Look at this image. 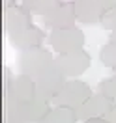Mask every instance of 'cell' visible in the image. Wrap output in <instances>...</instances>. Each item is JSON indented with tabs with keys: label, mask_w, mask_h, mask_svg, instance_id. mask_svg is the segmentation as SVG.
<instances>
[{
	"label": "cell",
	"mask_w": 116,
	"mask_h": 123,
	"mask_svg": "<svg viewBox=\"0 0 116 123\" xmlns=\"http://www.w3.org/2000/svg\"><path fill=\"white\" fill-rule=\"evenodd\" d=\"M109 41H114L116 43V30H112L110 34H109Z\"/></svg>",
	"instance_id": "cell-24"
},
{
	"label": "cell",
	"mask_w": 116,
	"mask_h": 123,
	"mask_svg": "<svg viewBox=\"0 0 116 123\" xmlns=\"http://www.w3.org/2000/svg\"><path fill=\"white\" fill-rule=\"evenodd\" d=\"M112 105H114L112 99H109L107 95L97 92V93H94L90 99H86L79 108H75V110H77L79 121H86V119H94V117H107Z\"/></svg>",
	"instance_id": "cell-7"
},
{
	"label": "cell",
	"mask_w": 116,
	"mask_h": 123,
	"mask_svg": "<svg viewBox=\"0 0 116 123\" xmlns=\"http://www.w3.org/2000/svg\"><path fill=\"white\" fill-rule=\"evenodd\" d=\"M114 75H116V69H114Z\"/></svg>",
	"instance_id": "cell-25"
},
{
	"label": "cell",
	"mask_w": 116,
	"mask_h": 123,
	"mask_svg": "<svg viewBox=\"0 0 116 123\" xmlns=\"http://www.w3.org/2000/svg\"><path fill=\"white\" fill-rule=\"evenodd\" d=\"M4 123H21L17 117H4Z\"/></svg>",
	"instance_id": "cell-23"
},
{
	"label": "cell",
	"mask_w": 116,
	"mask_h": 123,
	"mask_svg": "<svg viewBox=\"0 0 116 123\" xmlns=\"http://www.w3.org/2000/svg\"><path fill=\"white\" fill-rule=\"evenodd\" d=\"M34 80H36V97L47 101V103H53V99L56 97V93L60 92V88L66 84L68 78L58 69V65L53 63L43 73H39Z\"/></svg>",
	"instance_id": "cell-4"
},
{
	"label": "cell",
	"mask_w": 116,
	"mask_h": 123,
	"mask_svg": "<svg viewBox=\"0 0 116 123\" xmlns=\"http://www.w3.org/2000/svg\"><path fill=\"white\" fill-rule=\"evenodd\" d=\"M107 119L110 123H116V103L112 105V108L109 110V114H107Z\"/></svg>",
	"instance_id": "cell-20"
},
{
	"label": "cell",
	"mask_w": 116,
	"mask_h": 123,
	"mask_svg": "<svg viewBox=\"0 0 116 123\" xmlns=\"http://www.w3.org/2000/svg\"><path fill=\"white\" fill-rule=\"evenodd\" d=\"M51 108H53L51 103L39 99V97H34V99H30V101L19 103L13 117H17L21 123H39L49 114Z\"/></svg>",
	"instance_id": "cell-8"
},
{
	"label": "cell",
	"mask_w": 116,
	"mask_h": 123,
	"mask_svg": "<svg viewBox=\"0 0 116 123\" xmlns=\"http://www.w3.org/2000/svg\"><path fill=\"white\" fill-rule=\"evenodd\" d=\"M77 23L81 24H97L105 15V8L99 0H73Z\"/></svg>",
	"instance_id": "cell-12"
},
{
	"label": "cell",
	"mask_w": 116,
	"mask_h": 123,
	"mask_svg": "<svg viewBox=\"0 0 116 123\" xmlns=\"http://www.w3.org/2000/svg\"><path fill=\"white\" fill-rule=\"evenodd\" d=\"M2 75H4V77H2V82H4L2 90L6 92V90L9 88V84L13 82V78H15V77H13V73H11V69H9L8 65H4V69H2Z\"/></svg>",
	"instance_id": "cell-18"
},
{
	"label": "cell",
	"mask_w": 116,
	"mask_h": 123,
	"mask_svg": "<svg viewBox=\"0 0 116 123\" xmlns=\"http://www.w3.org/2000/svg\"><path fill=\"white\" fill-rule=\"evenodd\" d=\"M94 93L92 88L86 84L84 80L79 78H69L66 80V84L60 88V92L56 93L53 99V106H69V108H79L86 99H90Z\"/></svg>",
	"instance_id": "cell-2"
},
{
	"label": "cell",
	"mask_w": 116,
	"mask_h": 123,
	"mask_svg": "<svg viewBox=\"0 0 116 123\" xmlns=\"http://www.w3.org/2000/svg\"><path fill=\"white\" fill-rule=\"evenodd\" d=\"M47 41H49V47H53V50L56 54H64L77 50V49H84L86 36L81 28L69 26V28H62V30H51Z\"/></svg>",
	"instance_id": "cell-3"
},
{
	"label": "cell",
	"mask_w": 116,
	"mask_h": 123,
	"mask_svg": "<svg viewBox=\"0 0 116 123\" xmlns=\"http://www.w3.org/2000/svg\"><path fill=\"white\" fill-rule=\"evenodd\" d=\"M32 24H34L32 23V13L23 4H15L11 8L4 9V32H6L8 37L23 32L24 28H28Z\"/></svg>",
	"instance_id": "cell-9"
},
{
	"label": "cell",
	"mask_w": 116,
	"mask_h": 123,
	"mask_svg": "<svg viewBox=\"0 0 116 123\" xmlns=\"http://www.w3.org/2000/svg\"><path fill=\"white\" fill-rule=\"evenodd\" d=\"M82 123H110V121H109L107 117H94V119H86Z\"/></svg>",
	"instance_id": "cell-21"
},
{
	"label": "cell",
	"mask_w": 116,
	"mask_h": 123,
	"mask_svg": "<svg viewBox=\"0 0 116 123\" xmlns=\"http://www.w3.org/2000/svg\"><path fill=\"white\" fill-rule=\"evenodd\" d=\"M97 92L103 93V95H107L109 99H112L116 103V75L101 80L99 84H97Z\"/></svg>",
	"instance_id": "cell-16"
},
{
	"label": "cell",
	"mask_w": 116,
	"mask_h": 123,
	"mask_svg": "<svg viewBox=\"0 0 116 123\" xmlns=\"http://www.w3.org/2000/svg\"><path fill=\"white\" fill-rule=\"evenodd\" d=\"M62 0H23L24 8L30 11L32 15H39V17H45L47 13H51Z\"/></svg>",
	"instance_id": "cell-14"
},
{
	"label": "cell",
	"mask_w": 116,
	"mask_h": 123,
	"mask_svg": "<svg viewBox=\"0 0 116 123\" xmlns=\"http://www.w3.org/2000/svg\"><path fill=\"white\" fill-rule=\"evenodd\" d=\"M54 63L58 65V69L62 71L66 78H77L84 73L90 63H92V56L88 50L84 49H77V50H71V52H64V54H56Z\"/></svg>",
	"instance_id": "cell-5"
},
{
	"label": "cell",
	"mask_w": 116,
	"mask_h": 123,
	"mask_svg": "<svg viewBox=\"0 0 116 123\" xmlns=\"http://www.w3.org/2000/svg\"><path fill=\"white\" fill-rule=\"evenodd\" d=\"M19 75H26V77L36 78L39 73H43L47 67H51L54 63L53 52L45 49V47H38V49H30V50H23L19 54Z\"/></svg>",
	"instance_id": "cell-1"
},
{
	"label": "cell",
	"mask_w": 116,
	"mask_h": 123,
	"mask_svg": "<svg viewBox=\"0 0 116 123\" xmlns=\"http://www.w3.org/2000/svg\"><path fill=\"white\" fill-rule=\"evenodd\" d=\"M45 32L41 30L39 26L36 24H32L28 28H24L23 32H19V34H13V36H9V43L11 47H15L17 50H30V49H38V47L43 45V41H45Z\"/></svg>",
	"instance_id": "cell-11"
},
{
	"label": "cell",
	"mask_w": 116,
	"mask_h": 123,
	"mask_svg": "<svg viewBox=\"0 0 116 123\" xmlns=\"http://www.w3.org/2000/svg\"><path fill=\"white\" fill-rule=\"evenodd\" d=\"M36 97V80L26 75H19L13 78L9 88L4 92V99H11L15 103H24Z\"/></svg>",
	"instance_id": "cell-10"
},
{
	"label": "cell",
	"mask_w": 116,
	"mask_h": 123,
	"mask_svg": "<svg viewBox=\"0 0 116 123\" xmlns=\"http://www.w3.org/2000/svg\"><path fill=\"white\" fill-rule=\"evenodd\" d=\"M99 2H101V6L105 8V11H107V9L116 8V0H99Z\"/></svg>",
	"instance_id": "cell-19"
},
{
	"label": "cell",
	"mask_w": 116,
	"mask_h": 123,
	"mask_svg": "<svg viewBox=\"0 0 116 123\" xmlns=\"http://www.w3.org/2000/svg\"><path fill=\"white\" fill-rule=\"evenodd\" d=\"M99 24L103 26V28H105V30H109V32L116 30V8H112V9H107Z\"/></svg>",
	"instance_id": "cell-17"
},
{
	"label": "cell",
	"mask_w": 116,
	"mask_h": 123,
	"mask_svg": "<svg viewBox=\"0 0 116 123\" xmlns=\"http://www.w3.org/2000/svg\"><path fill=\"white\" fill-rule=\"evenodd\" d=\"M77 23V15H75V4L73 0H66L60 2L56 8L43 17V24L49 30H62V28H69L75 26Z\"/></svg>",
	"instance_id": "cell-6"
},
{
	"label": "cell",
	"mask_w": 116,
	"mask_h": 123,
	"mask_svg": "<svg viewBox=\"0 0 116 123\" xmlns=\"http://www.w3.org/2000/svg\"><path fill=\"white\" fill-rule=\"evenodd\" d=\"M17 0H2V6H4V9L6 8H11V6H15Z\"/></svg>",
	"instance_id": "cell-22"
},
{
	"label": "cell",
	"mask_w": 116,
	"mask_h": 123,
	"mask_svg": "<svg viewBox=\"0 0 116 123\" xmlns=\"http://www.w3.org/2000/svg\"><path fill=\"white\" fill-rule=\"evenodd\" d=\"M99 62L105 67L116 69V43L114 41H109L107 45L101 47L99 50Z\"/></svg>",
	"instance_id": "cell-15"
},
{
	"label": "cell",
	"mask_w": 116,
	"mask_h": 123,
	"mask_svg": "<svg viewBox=\"0 0 116 123\" xmlns=\"http://www.w3.org/2000/svg\"><path fill=\"white\" fill-rule=\"evenodd\" d=\"M77 110L69 106H53L39 123H77Z\"/></svg>",
	"instance_id": "cell-13"
}]
</instances>
